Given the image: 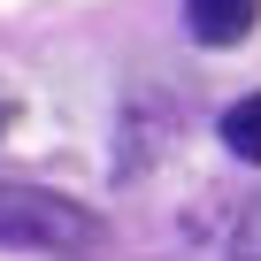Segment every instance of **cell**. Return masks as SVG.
<instances>
[{
  "label": "cell",
  "mask_w": 261,
  "mask_h": 261,
  "mask_svg": "<svg viewBox=\"0 0 261 261\" xmlns=\"http://www.w3.org/2000/svg\"><path fill=\"white\" fill-rule=\"evenodd\" d=\"M261 16V0H185V31L200 46H238Z\"/></svg>",
  "instance_id": "obj_2"
},
{
  "label": "cell",
  "mask_w": 261,
  "mask_h": 261,
  "mask_svg": "<svg viewBox=\"0 0 261 261\" xmlns=\"http://www.w3.org/2000/svg\"><path fill=\"white\" fill-rule=\"evenodd\" d=\"M230 261H261V200L238 215V238H230Z\"/></svg>",
  "instance_id": "obj_4"
},
{
  "label": "cell",
  "mask_w": 261,
  "mask_h": 261,
  "mask_svg": "<svg viewBox=\"0 0 261 261\" xmlns=\"http://www.w3.org/2000/svg\"><path fill=\"white\" fill-rule=\"evenodd\" d=\"M223 146L238 162H261V92H246V100L223 108Z\"/></svg>",
  "instance_id": "obj_3"
},
{
  "label": "cell",
  "mask_w": 261,
  "mask_h": 261,
  "mask_svg": "<svg viewBox=\"0 0 261 261\" xmlns=\"http://www.w3.org/2000/svg\"><path fill=\"white\" fill-rule=\"evenodd\" d=\"M0 238L8 246H92L100 215L39 185H0Z\"/></svg>",
  "instance_id": "obj_1"
}]
</instances>
